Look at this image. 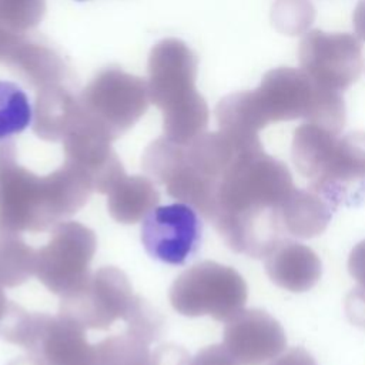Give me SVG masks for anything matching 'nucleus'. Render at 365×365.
Listing matches in <instances>:
<instances>
[{"label": "nucleus", "instance_id": "obj_26", "mask_svg": "<svg viewBox=\"0 0 365 365\" xmlns=\"http://www.w3.org/2000/svg\"><path fill=\"white\" fill-rule=\"evenodd\" d=\"M9 302H10V301L6 298V295H4V292H3V289H1V287H0V319H1L3 315H4Z\"/></svg>", "mask_w": 365, "mask_h": 365}, {"label": "nucleus", "instance_id": "obj_12", "mask_svg": "<svg viewBox=\"0 0 365 365\" xmlns=\"http://www.w3.org/2000/svg\"><path fill=\"white\" fill-rule=\"evenodd\" d=\"M332 212V205L317 191L295 187L282 204L281 220L287 237L312 238L328 227Z\"/></svg>", "mask_w": 365, "mask_h": 365}, {"label": "nucleus", "instance_id": "obj_19", "mask_svg": "<svg viewBox=\"0 0 365 365\" xmlns=\"http://www.w3.org/2000/svg\"><path fill=\"white\" fill-rule=\"evenodd\" d=\"M190 361L188 352L175 344H165L150 354L145 365H187Z\"/></svg>", "mask_w": 365, "mask_h": 365}, {"label": "nucleus", "instance_id": "obj_25", "mask_svg": "<svg viewBox=\"0 0 365 365\" xmlns=\"http://www.w3.org/2000/svg\"><path fill=\"white\" fill-rule=\"evenodd\" d=\"M7 365H46V364L38 356H36L33 354H29L27 356H20V358L13 359Z\"/></svg>", "mask_w": 365, "mask_h": 365}, {"label": "nucleus", "instance_id": "obj_15", "mask_svg": "<svg viewBox=\"0 0 365 365\" xmlns=\"http://www.w3.org/2000/svg\"><path fill=\"white\" fill-rule=\"evenodd\" d=\"M48 317V314L30 312L10 301L0 319V336L30 352L36 346Z\"/></svg>", "mask_w": 365, "mask_h": 365}, {"label": "nucleus", "instance_id": "obj_10", "mask_svg": "<svg viewBox=\"0 0 365 365\" xmlns=\"http://www.w3.org/2000/svg\"><path fill=\"white\" fill-rule=\"evenodd\" d=\"M265 272L269 279L291 292L311 289L321 278L319 257L309 247L291 241H281L265 258Z\"/></svg>", "mask_w": 365, "mask_h": 365}, {"label": "nucleus", "instance_id": "obj_27", "mask_svg": "<svg viewBox=\"0 0 365 365\" xmlns=\"http://www.w3.org/2000/svg\"><path fill=\"white\" fill-rule=\"evenodd\" d=\"M77 1H86V0H77Z\"/></svg>", "mask_w": 365, "mask_h": 365}, {"label": "nucleus", "instance_id": "obj_22", "mask_svg": "<svg viewBox=\"0 0 365 365\" xmlns=\"http://www.w3.org/2000/svg\"><path fill=\"white\" fill-rule=\"evenodd\" d=\"M348 271L358 287L365 289V240L352 248L348 258Z\"/></svg>", "mask_w": 365, "mask_h": 365}, {"label": "nucleus", "instance_id": "obj_24", "mask_svg": "<svg viewBox=\"0 0 365 365\" xmlns=\"http://www.w3.org/2000/svg\"><path fill=\"white\" fill-rule=\"evenodd\" d=\"M354 20H355V30L358 36L365 40V0H361V3L358 4Z\"/></svg>", "mask_w": 365, "mask_h": 365}, {"label": "nucleus", "instance_id": "obj_3", "mask_svg": "<svg viewBox=\"0 0 365 365\" xmlns=\"http://www.w3.org/2000/svg\"><path fill=\"white\" fill-rule=\"evenodd\" d=\"M338 134L307 123L295 130L291 148L295 168L334 210L365 198V133Z\"/></svg>", "mask_w": 365, "mask_h": 365}, {"label": "nucleus", "instance_id": "obj_11", "mask_svg": "<svg viewBox=\"0 0 365 365\" xmlns=\"http://www.w3.org/2000/svg\"><path fill=\"white\" fill-rule=\"evenodd\" d=\"M93 349L84 328L61 315H50L29 354L38 356L46 365H91Z\"/></svg>", "mask_w": 365, "mask_h": 365}, {"label": "nucleus", "instance_id": "obj_23", "mask_svg": "<svg viewBox=\"0 0 365 365\" xmlns=\"http://www.w3.org/2000/svg\"><path fill=\"white\" fill-rule=\"evenodd\" d=\"M268 365H318L311 354L302 348H291L272 359Z\"/></svg>", "mask_w": 365, "mask_h": 365}, {"label": "nucleus", "instance_id": "obj_17", "mask_svg": "<svg viewBox=\"0 0 365 365\" xmlns=\"http://www.w3.org/2000/svg\"><path fill=\"white\" fill-rule=\"evenodd\" d=\"M93 346L91 365H145L151 354L148 345L128 334L104 338Z\"/></svg>", "mask_w": 365, "mask_h": 365}, {"label": "nucleus", "instance_id": "obj_9", "mask_svg": "<svg viewBox=\"0 0 365 365\" xmlns=\"http://www.w3.org/2000/svg\"><path fill=\"white\" fill-rule=\"evenodd\" d=\"M222 345L240 365H261L287 345L281 324L262 309H241L225 322Z\"/></svg>", "mask_w": 365, "mask_h": 365}, {"label": "nucleus", "instance_id": "obj_5", "mask_svg": "<svg viewBox=\"0 0 365 365\" xmlns=\"http://www.w3.org/2000/svg\"><path fill=\"white\" fill-rule=\"evenodd\" d=\"M97 237L88 227L67 221L53 228L50 241L36 251L34 275L53 294L66 295L90 275Z\"/></svg>", "mask_w": 365, "mask_h": 365}, {"label": "nucleus", "instance_id": "obj_8", "mask_svg": "<svg viewBox=\"0 0 365 365\" xmlns=\"http://www.w3.org/2000/svg\"><path fill=\"white\" fill-rule=\"evenodd\" d=\"M302 70L321 87L341 91L361 73V46L349 34L311 31L301 41Z\"/></svg>", "mask_w": 365, "mask_h": 365}, {"label": "nucleus", "instance_id": "obj_2", "mask_svg": "<svg viewBox=\"0 0 365 365\" xmlns=\"http://www.w3.org/2000/svg\"><path fill=\"white\" fill-rule=\"evenodd\" d=\"M94 192L90 178L67 165L38 177L0 151V222L23 232H41L80 211Z\"/></svg>", "mask_w": 365, "mask_h": 365}, {"label": "nucleus", "instance_id": "obj_13", "mask_svg": "<svg viewBox=\"0 0 365 365\" xmlns=\"http://www.w3.org/2000/svg\"><path fill=\"white\" fill-rule=\"evenodd\" d=\"M107 210L121 224L141 221L160 202L154 182L141 175L121 174L107 190Z\"/></svg>", "mask_w": 365, "mask_h": 365}, {"label": "nucleus", "instance_id": "obj_1", "mask_svg": "<svg viewBox=\"0 0 365 365\" xmlns=\"http://www.w3.org/2000/svg\"><path fill=\"white\" fill-rule=\"evenodd\" d=\"M295 188L288 167L258 141L242 145L212 187L205 220L235 252L265 258L287 234L281 208Z\"/></svg>", "mask_w": 365, "mask_h": 365}, {"label": "nucleus", "instance_id": "obj_21", "mask_svg": "<svg viewBox=\"0 0 365 365\" xmlns=\"http://www.w3.org/2000/svg\"><path fill=\"white\" fill-rule=\"evenodd\" d=\"M345 312L348 319L356 327L365 328V289L354 288L345 298Z\"/></svg>", "mask_w": 365, "mask_h": 365}, {"label": "nucleus", "instance_id": "obj_4", "mask_svg": "<svg viewBox=\"0 0 365 365\" xmlns=\"http://www.w3.org/2000/svg\"><path fill=\"white\" fill-rule=\"evenodd\" d=\"M248 298L244 278L228 265L202 261L182 271L171 284L170 302L181 315H208L227 322L241 311Z\"/></svg>", "mask_w": 365, "mask_h": 365}, {"label": "nucleus", "instance_id": "obj_18", "mask_svg": "<svg viewBox=\"0 0 365 365\" xmlns=\"http://www.w3.org/2000/svg\"><path fill=\"white\" fill-rule=\"evenodd\" d=\"M123 321L127 325V334L148 346L163 335L165 324L163 315L140 295H134Z\"/></svg>", "mask_w": 365, "mask_h": 365}, {"label": "nucleus", "instance_id": "obj_6", "mask_svg": "<svg viewBox=\"0 0 365 365\" xmlns=\"http://www.w3.org/2000/svg\"><path fill=\"white\" fill-rule=\"evenodd\" d=\"M133 298L128 277L115 267H103L61 297L58 315L84 329L103 331L117 319H124Z\"/></svg>", "mask_w": 365, "mask_h": 365}, {"label": "nucleus", "instance_id": "obj_14", "mask_svg": "<svg viewBox=\"0 0 365 365\" xmlns=\"http://www.w3.org/2000/svg\"><path fill=\"white\" fill-rule=\"evenodd\" d=\"M36 268V250L19 231L0 222V287L14 288L24 284Z\"/></svg>", "mask_w": 365, "mask_h": 365}, {"label": "nucleus", "instance_id": "obj_20", "mask_svg": "<svg viewBox=\"0 0 365 365\" xmlns=\"http://www.w3.org/2000/svg\"><path fill=\"white\" fill-rule=\"evenodd\" d=\"M187 365H240L234 356L221 345H210L202 348L194 358H190Z\"/></svg>", "mask_w": 365, "mask_h": 365}, {"label": "nucleus", "instance_id": "obj_7", "mask_svg": "<svg viewBox=\"0 0 365 365\" xmlns=\"http://www.w3.org/2000/svg\"><path fill=\"white\" fill-rule=\"evenodd\" d=\"M202 224L197 210L185 202L155 207L141 225V242L150 257L170 265H184L201 244Z\"/></svg>", "mask_w": 365, "mask_h": 365}, {"label": "nucleus", "instance_id": "obj_16", "mask_svg": "<svg viewBox=\"0 0 365 365\" xmlns=\"http://www.w3.org/2000/svg\"><path fill=\"white\" fill-rule=\"evenodd\" d=\"M33 120L26 91L13 81L0 80V140L24 131Z\"/></svg>", "mask_w": 365, "mask_h": 365}]
</instances>
